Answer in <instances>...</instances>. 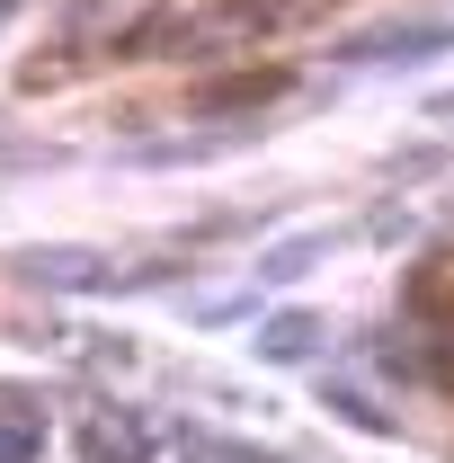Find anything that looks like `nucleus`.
Listing matches in <instances>:
<instances>
[{"mask_svg":"<svg viewBox=\"0 0 454 463\" xmlns=\"http://www.w3.org/2000/svg\"><path fill=\"white\" fill-rule=\"evenodd\" d=\"M90 463H143V446H134L125 428H99V437H90Z\"/></svg>","mask_w":454,"mask_h":463,"instance_id":"nucleus-4","label":"nucleus"},{"mask_svg":"<svg viewBox=\"0 0 454 463\" xmlns=\"http://www.w3.org/2000/svg\"><path fill=\"white\" fill-rule=\"evenodd\" d=\"M18 268H27V277H45V286H116V277H125V268L99 259V250H27Z\"/></svg>","mask_w":454,"mask_h":463,"instance_id":"nucleus-2","label":"nucleus"},{"mask_svg":"<svg viewBox=\"0 0 454 463\" xmlns=\"http://www.w3.org/2000/svg\"><path fill=\"white\" fill-rule=\"evenodd\" d=\"M312 347H321V312H277V321L259 330V356H268V365H303Z\"/></svg>","mask_w":454,"mask_h":463,"instance_id":"nucleus-3","label":"nucleus"},{"mask_svg":"<svg viewBox=\"0 0 454 463\" xmlns=\"http://www.w3.org/2000/svg\"><path fill=\"white\" fill-rule=\"evenodd\" d=\"M454 27H374V36H347L339 62H419V54H446Z\"/></svg>","mask_w":454,"mask_h":463,"instance_id":"nucleus-1","label":"nucleus"}]
</instances>
